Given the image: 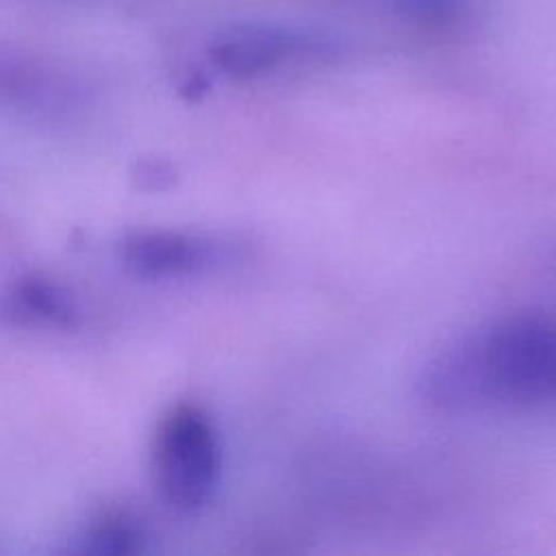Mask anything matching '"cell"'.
<instances>
[{
	"label": "cell",
	"instance_id": "cell-7",
	"mask_svg": "<svg viewBox=\"0 0 556 556\" xmlns=\"http://www.w3.org/2000/svg\"><path fill=\"white\" fill-rule=\"evenodd\" d=\"M54 91V78L41 65L0 52V104H35Z\"/></svg>",
	"mask_w": 556,
	"mask_h": 556
},
{
	"label": "cell",
	"instance_id": "cell-1",
	"mask_svg": "<svg viewBox=\"0 0 556 556\" xmlns=\"http://www.w3.org/2000/svg\"><path fill=\"white\" fill-rule=\"evenodd\" d=\"M439 406H547L556 402V321L515 315L445 350L424 369Z\"/></svg>",
	"mask_w": 556,
	"mask_h": 556
},
{
	"label": "cell",
	"instance_id": "cell-5",
	"mask_svg": "<svg viewBox=\"0 0 556 556\" xmlns=\"http://www.w3.org/2000/svg\"><path fill=\"white\" fill-rule=\"evenodd\" d=\"M0 317L26 328H72L78 321V306L59 282L22 276L2 291Z\"/></svg>",
	"mask_w": 556,
	"mask_h": 556
},
{
	"label": "cell",
	"instance_id": "cell-8",
	"mask_svg": "<svg viewBox=\"0 0 556 556\" xmlns=\"http://www.w3.org/2000/svg\"><path fill=\"white\" fill-rule=\"evenodd\" d=\"M410 22L428 28H450L463 22V0H395Z\"/></svg>",
	"mask_w": 556,
	"mask_h": 556
},
{
	"label": "cell",
	"instance_id": "cell-3",
	"mask_svg": "<svg viewBox=\"0 0 556 556\" xmlns=\"http://www.w3.org/2000/svg\"><path fill=\"white\" fill-rule=\"evenodd\" d=\"M324 46L319 39L287 26L241 24L224 30L211 43L208 56L230 78H254Z\"/></svg>",
	"mask_w": 556,
	"mask_h": 556
},
{
	"label": "cell",
	"instance_id": "cell-2",
	"mask_svg": "<svg viewBox=\"0 0 556 556\" xmlns=\"http://www.w3.org/2000/svg\"><path fill=\"white\" fill-rule=\"evenodd\" d=\"M219 441L213 421L193 404L169 408L159 421L152 445L154 482L178 513L208 504L219 480Z\"/></svg>",
	"mask_w": 556,
	"mask_h": 556
},
{
	"label": "cell",
	"instance_id": "cell-6",
	"mask_svg": "<svg viewBox=\"0 0 556 556\" xmlns=\"http://www.w3.org/2000/svg\"><path fill=\"white\" fill-rule=\"evenodd\" d=\"M146 541L148 534L141 519L126 510H106L85 526L76 549L93 556H122L143 552Z\"/></svg>",
	"mask_w": 556,
	"mask_h": 556
},
{
	"label": "cell",
	"instance_id": "cell-4",
	"mask_svg": "<svg viewBox=\"0 0 556 556\" xmlns=\"http://www.w3.org/2000/svg\"><path fill=\"white\" fill-rule=\"evenodd\" d=\"M117 254L122 265L141 278H182L206 271L219 261L215 241L178 230L128 232Z\"/></svg>",
	"mask_w": 556,
	"mask_h": 556
}]
</instances>
